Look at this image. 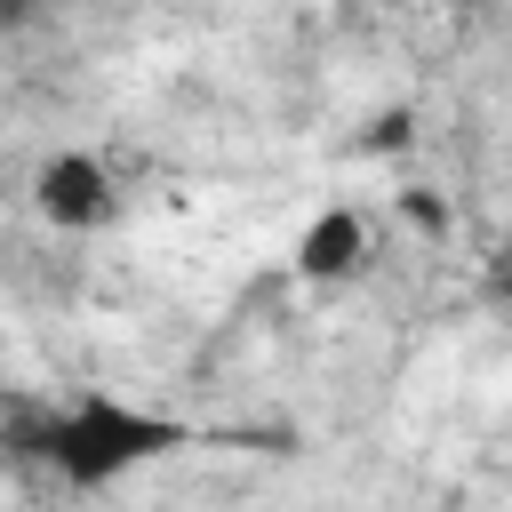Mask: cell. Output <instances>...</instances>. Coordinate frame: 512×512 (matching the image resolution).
<instances>
[{
	"label": "cell",
	"instance_id": "7a4b0ae2",
	"mask_svg": "<svg viewBox=\"0 0 512 512\" xmlns=\"http://www.w3.org/2000/svg\"><path fill=\"white\" fill-rule=\"evenodd\" d=\"M32 200H40V216H48V224H64V232H80V224H104V216H112V184H104V168H96L88 152H56V160L32 176Z\"/></svg>",
	"mask_w": 512,
	"mask_h": 512
},
{
	"label": "cell",
	"instance_id": "6da1fadb",
	"mask_svg": "<svg viewBox=\"0 0 512 512\" xmlns=\"http://www.w3.org/2000/svg\"><path fill=\"white\" fill-rule=\"evenodd\" d=\"M176 440H184V432H176L168 416H144V408L112 400V392L72 400V408L40 432L48 464H56L72 488H104V480H120L128 464H144V456H160V448H176Z\"/></svg>",
	"mask_w": 512,
	"mask_h": 512
},
{
	"label": "cell",
	"instance_id": "277c9868",
	"mask_svg": "<svg viewBox=\"0 0 512 512\" xmlns=\"http://www.w3.org/2000/svg\"><path fill=\"white\" fill-rule=\"evenodd\" d=\"M24 8H32V0H0V24H16V16H24Z\"/></svg>",
	"mask_w": 512,
	"mask_h": 512
},
{
	"label": "cell",
	"instance_id": "3957f363",
	"mask_svg": "<svg viewBox=\"0 0 512 512\" xmlns=\"http://www.w3.org/2000/svg\"><path fill=\"white\" fill-rule=\"evenodd\" d=\"M360 256H368V224L352 208H320L304 224V240H296V264L312 280H344V272H360Z\"/></svg>",
	"mask_w": 512,
	"mask_h": 512
}]
</instances>
